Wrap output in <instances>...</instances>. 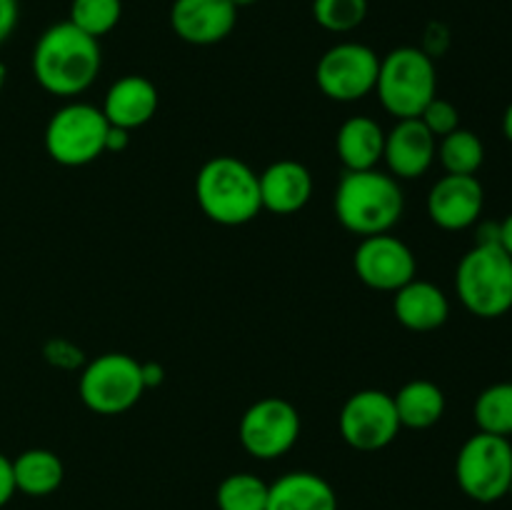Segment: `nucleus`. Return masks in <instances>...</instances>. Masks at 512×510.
Here are the masks:
<instances>
[{"mask_svg": "<svg viewBox=\"0 0 512 510\" xmlns=\"http://www.w3.org/2000/svg\"><path fill=\"white\" fill-rule=\"evenodd\" d=\"M103 65L100 43L70 20L43 30L33 48V75L40 88L58 98H75L95 83Z\"/></svg>", "mask_w": 512, "mask_h": 510, "instance_id": "f257e3e1", "label": "nucleus"}, {"mask_svg": "<svg viewBox=\"0 0 512 510\" xmlns=\"http://www.w3.org/2000/svg\"><path fill=\"white\" fill-rule=\"evenodd\" d=\"M335 218L348 233L368 235L390 233L403 218L405 198L398 178L383 170H345L333 198Z\"/></svg>", "mask_w": 512, "mask_h": 510, "instance_id": "f03ea898", "label": "nucleus"}, {"mask_svg": "<svg viewBox=\"0 0 512 510\" xmlns=\"http://www.w3.org/2000/svg\"><path fill=\"white\" fill-rule=\"evenodd\" d=\"M195 200L208 220L218 225H245L258 218V173L235 155H215L195 175Z\"/></svg>", "mask_w": 512, "mask_h": 510, "instance_id": "7ed1b4c3", "label": "nucleus"}, {"mask_svg": "<svg viewBox=\"0 0 512 510\" xmlns=\"http://www.w3.org/2000/svg\"><path fill=\"white\" fill-rule=\"evenodd\" d=\"M455 293L475 318L495 320L512 310V258L503 245H478L455 268Z\"/></svg>", "mask_w": 512, "mask_h": 510, "instance_id": "20e7f679", "label": "nucleus"}, {"mask_svg": "<svg viewBox=\"0 0 512 510\" xmlns=\"http://www.w3.org/2000/svg\"><path fill=\"white\" fill-rule=\"evenodd\" d=\"M380 105L395 115V120L420 118L425 105L438 95L435 60L415 45H400L380 58L378 83Z\"/></svg>", "mask_w": 512, "mask_h": 510, "instance_id": "39448f33", "label": "nucleus"}, {"mask_svg": "<svg viewBox=\"0 0 512 510\" xmlns=\"http://www.w3.org/2000/svg\"><path fill=\"white\" fill-rule=\"evenodd\" d=\"M110 123L103 110L90 103H68L50 115L45 125V150L65 168H83L105 153Z\"/></svg>", "mask_w": 512, "mask_h": 510, "instance_id": "423d86ee", "label": "nucleus"}, {"mask_svg": "<svg viewBox=\"0 0 512 510\" xmlns=\"http://www.w3.org/2000/svg\"><path fill=\"white\" fill-rule=\"evenodd\" d=\"M455 480L475 503H495L505 498L512 483L510 438L480 430L470 435L455 458Z\"/></svg>", "mask_w": 512, "mask_h": 510, "instance_id": "0eeeda50", "label": "nucleus"}, {"mask_svg": "<svg viewBox=\"0 0 512 510\" xmlns=\"http://www.w3.org/2000/svg\"><path fill=\"white\" fill-rule=\"evenodd\" d=\"M85 408L98 415L128 413L145 393L140 360L125 353H103L85 365L78 383Z\"/></svg>", "mask_w": 512, "mask_h": 510, "instance_id": "6e6552de", "label": "nucleus"}, {"mask_svg": "<svg viewBox=\"0 0 512 510\" xmlns=\"http://www.w3.org/2000/svg\"><path fill=\"white\" fill-rule=\"evenodd\" d=\"M378 70L380 58L373 48L345 40L320 55L315 65V83L325 98L335 103H355L375 93Z\"/></svg>", "mask_w": 512, "mask_h": 510, "instance_id": "1a4fd4ad", "label": "nucleus"}, {"mask_svg": "<svg viewBox=\"0 0 512 510\" xmlns=\"http://www.w3.org/2000/svg\"><path fill=\"white\" fill-rule=\"evenodd\" d=\"M300 413L290 400L268 395L250 405L238 425L245 453L255 460H278L295 448L300 438Z\"/></svg>", "mask_w": 512, "mask_h": 510, "instance_id": "9d476101", "label": "nucleus"}, {"mask_svg": "<svg viewBox=\"0 0 512 510\" xmlns=\"http://www.w3.org/2000/svg\"><path fill=\"white\" fill-rule=\"evenodd\" d=\"M338 428L345 443L360 453L383 450L403 430L393 395L378 388H365L350 395L338 415Z\"/></svg>", "mask_w": 512, "mask_h": 510, "instance_id": "9b49d317", "label": "nucleus"}, {"mask_svg": "<svg viewBox=\"0 0 512 510\" xmlns=\"http://www.w3.org/2000/svg\"><path fill=\"white\" fill-rule=\"evenodd\" d=\"M355 275L363 280L368 288L395 293L418 273V260L415 253L400 238L390 233L368 235L360 240L353 255Z\"/></svg>", "mask_w": 512, "mask_h": 510, "instance_id": "f8f14e48", "label": "nucleus"}, {"mask_svg": "<svg viewBox=\"0 0 512 510\" xmlns=\"http://www.w3.org/2000/svg\"><path fill=\"white\" fill-rule=\"evenodd\" d=\"M485 190L475 175L445 173L428 193V215L438 228L465 230L483 215Z\"/></svg>", "mask_w": 512, "mask_h": 510, "instance_id": "ddd939ff", "label": "nucleus"}, {"mask_svg": "<svg viewBox=\"0 0 512 510\" xmlns=\"http://www.w3.org/2000/svg\"><path fill=\"white\" fill-rule=\"evenodd\" d=\"M238 23L230 0H173L170 28L190 45H215L228 38Z\"/></svg>", "mask_w": 512, "mask_h": 510, "instance_id": "4468645a", "label": "nucleus"}, {"mask_svg": "<svg viewBox=\"0 0 512 510\" xmlns=\"http://www.w3.org/2000/svg\"><path fill=\"white\" fill-rule=\"evenodd\" d=\"M438 138L420 118H403L385 133L383 160L390 175L400 180L423 178L435 163Z\"/></svg>", "mask_w": 512, "mask_h": 510, "instance_id": "2eb2a0df", "label": "nucleus"}, {"mask_svg": "<svg viewBox=\"0 0 512 510\" xmlns=\"http://www.w3.org/2000/svg\"><path fill=\"white\" fill-rule=\"evenodd\" d=\"M158 103L160 95L153 80H148L145 75H123L108 88L100 110L113 128L130 133L155 118Z\"/></svg>", "mask_w": 512, "mask_h": 510, "instance_id": "dca6fc26", "label": "nucleus"}, {"mask_svg": "<svg viewBox=\"0 0 512 510\" xmlns=\"http://www.w3.org/2000/svg\"><path fill=\"white\" fill-rule=\"evenodd\" d=\"M260 203L275 215H293L313 198V175L298 160H275L258 175Z\"/></svg>", "mask_w": 512, "mask_h": 510, "instance_id": "f3484780", "label": "nucleus"}, {"mask_svg": "<svg viewBox=\"0 0 512 510\" xmlns=\"http://www.w3.org/2000/svg\"><path fill=\"white\" fill-rule=\"evenodd\" d=\"M393 313L403 328L413 333H430L445 325L450 315V300L430 280L413 278L393 293Z\"/></svg>", "mask_w": 512, "mask_h": 510, "instance_id": "a211bd4d", "label": "nucleus"}, {"mask_svg": "<svg viewBox=\"0 0 512 510\" xmlns=\"http://www.w3.org/2000/svg\"><path fill=\"white\" fill-rule=\"evenodd\" d=\"M265 510H338V495L323 475L293 470L268 485Z\"/></svg>", "mask_w": 512, "mask_h": 510, "instance_id": "6ab92c4d", "label": "nucleus"}, {"mask_svg": "<svg viewBox=\"0 0 512 510\" xmlns=\"http://www.w3.org/2000/svg\"><path fill=\"white\" fill-rule=\"evenodd\" d=\"M385 130L368 115H353L335 135V153L345 170H373L383 160Z\"/></svg>", "mask_w": 512, "mask_h": 510, "instance_id": "aec40b11", "label": "nucleus"}, {"mask_svg": "<svg viewBox=\"0 0 512 510\" xmlns=\"http://www.w3.org/2000/svg\"><path fill=\"white\" fill-rule=\"evenodd\" d=\"M13 478L18 493L30 495V498H45L63 485L65 465L53 450L30 448L13 460Z\"/></svg>", "mask_w": 512, "mask_h": 510, "instance_id": "412c9836", "label": "nucleus"}, {"mask_svg": "<svg viewBox=\"0 0 512 510\" xmlns=\"http://www.w3.org/2000/svg\"><path fill=\"white\" fill-rule=\"evenodd\" d=\"M395 410L403 428L428 430L445 415V393L433 380H410L393 395Z\"/></svg>", "mask_w": 512, "mask_h": 510, "instance_id": "4be33fe9", "label": "nucleus"}, {"mask_svg": "<svg viewBox=\"0 0 512 510\" xmlns=\"http://www.w3.org/2000/svg\"><path fill=\"white\" fill-rule=\"evenodd\" d=\"M435 158L440 160L445 173L450 175H475L483 168L485 145L478 138V133L468 128H458L440 138L438 153Z\"/></svg>", "mask_w": 512, "mask_h": 510, "instance_id": "5701e85b", "label": "nucleus"}, {"mask_svg": "<svg viewBox=\"0 0 512 510\" xmlns=\"http://www.w3.org/2000/svg\"><path fill=\"white\" fill-rule=\"evenodd\" d=\"M473 418L480 433L512 435V383H495L475 398Z\"/></svg>", "mask_w": 512, "mask_h": 510, "instance_id": "b1692460", "label": "nucleus"}, {"mask_svg": "<svg viewBox=\"0 0 512 510\" xmlns=\"http://www.w3.org/2000/svg\"><path fill=\"white\" fill-rule=\"evenodd\" d=\"M218 510H265L268 483L253 473H233L215 490Z\"/></svg>", "mask_w": 512, "mask_h": 510, "instance_id": "393cba45", "label": "nucleus"}, {"mask_svg": "<svg viewBox=\"0 0 512 510\" xmlns=\"http://www.w3.org/2000/svg\"><path fill=\"white\" fill-rule=\"evenodd\" d=\"M123 18V0H73L68 20L93 38H103L118 28Z\"/></svg>", "mask_w": 512, "mask_h": 510, "instance_id": "a878e982", "label": "nucleus"}, {"mask_svg": "<svg viewBox=\"0 0 512 510\" xmlns=\"http://www.w3.org/2000/svg\"><path fill=\"white\" fill-rule=\"evenodd\" d=\"M313 18L328 33H353L368 18V0H313Z\"/></svg>", "mask_w": 512, "mask_h": 510, "instance_id": "bb28decb", "label": "nucleus"}, {"mask_svg": "<svg viewBox=\"0 0 512 510\" xmlns=\"http://www.w3.org/2000/svg\"><path fill=\"white\" fill-rule=\"evenodd\" d=\"M420 120H423L425 128H428L438 140L460 128L458 108H455L450 100L438 98V95H435V98L425 105V110L420 113Z\"/></svg>", "mask_w": 512, "mask_h": 510, "instance_id": "cd10ccee", "label": "nucleus"}, {"mask_svg": "<svg viewBox=\"0 0 512 510\" xmlns=\"http://www.w3.org/2000/svg\"><path fill=\"white\" fill-rule=\"evenodd\" d=\"M448 43H450V35H448V28H445L443 23H430L428 30H425V38H423V53L430 55V58H438V55H443L445 50H448Z\"/></svg>", "mask_w": 512, "mask_h": 510, "instance_id": "c85d7f7f", "label": "nucleus"}, {"mask_svg": "<svg viewBox=\"0 0 512 510\" xmlns=\"http://www.w3.org/2000/svg\"><path fill=\"white\" fill-rule=\"evenodd\" d=\"M18 18H20L18 0H0V45L13 35L15 28H18Z\"/></svg>", "mask_w": 512, "mask_h": 510, "instance_id": "c756f323", "label": "nucleus"}, {"mask_svg": "<svg viewBox=\"0 0 512 510\" xmlns=\"http://www.w3.org/2000/svg\"><path fill=\"white\" fill-rule=\"evenodd\" d=\"M18 493L15 490V478H13V460L8 455L0 453V508L10 503V498Z\"/></svg>", "mask_w": 512, "mask_h": 510, "instance_id": "7c9ffc66", "label": "nucleus"}, {"mask_svg": "<svg viewBox=\"0 0 512 510\" xmlns=\"http://www.w3.org/2000/svg\"><path fill=\"white\" fill-rule=\"evenodd\" d=\"M140 368H143L145 388H153V385L163 383V378H165L163 365H158V363H140Z\"/></svg>", "mask_w": 512, "mask_h": 510, "instance_id": "2f4dec72", "label": "nucleus"}, {"mask_svg": "<svg viewBox=\"0 0 512 510\" xmlns=\"http://www.w3.org/2000/svg\"><path fill=\"white\" fill-rule=\"evenodd\" d=\"M130 143V133L128 130H120V128H113L110 125V133H108V143H105V150H115V153H120V150L128 148Z\"/></svg>", "mask_w": 512, "mask_h": 510, "instance_id": "473e14b6", "label": "nucleus"}, {"mask_svg": "<svg viewBox=\"0 0 512 510\" xmlns=\"http://www.w3.org/2000/svg\"><path fill=\"white\" fill-rule=\"evenodd\" d=\"M500 245H503L505 253L512 258V213L500 223Z\"/></svg>", "mask_w": 512, "mask_h": 510, "instance_id": "72a5a7b5", "label": "nucleus"}, {"mask_svg": "<svg viewBox=\"0 0 512 510\" xmlns=\"http://www.w3.org/2000/svg\"><path fill=\"white\" fill-rule=\"evenodd\" d=\"M503 133H505V138H508L510 143H512V103L508 105V108H505V115H503Z\"/></svg>", "mask_w": 512, "mask_h": 510, "instance_id": "f704fd0d", "label": "nucleus"}, {"mask_svg": "<svg viewBox=\"0 0 512 510\" xmlns=\"http://www.w3.org/2000/svg\"><path fill=\"white\" fill-rule=\"evenodd\" d=\"M230 3L235 5V8H248V5H255V3H260V0H230Z\"/></svg>", "mask_w": 512, "mask_h": 510, "instance_id": "c9c22d12", "label": "nucleus"}, {"mask_svg": "<svg viewBox=\"0 0 512 510\" xmlns=\"http://www.w3.org/2000/svg\"><path fill=\"white\" fill-rule=\"evenodd\" d=\"M5 78H8V70H5V65L0 63V90H3V85H5Z\"/></svg>", "mask_w": 512, "mask_h": 510, "instance_id": "e433bc0d", "label": "nucleus"}, {"mask_svg": "<svg viewBox=\"0 0 512 510\" xmlns=\"http://www.w3.org/2000/svg\"><path fill=\"white\" fill-rule=\"evenodd\" d=\"M508 495H512V483H510V493Z\"/></svg>", "mask_w": 512, "mask_h": 510, "instance_id": "4c0bfd02", "label": "nucleus"}]
</instances>
